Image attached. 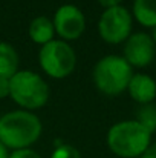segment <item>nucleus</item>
Instances as JSON below:
<instances>
[{"label":"nucleus","mask_w":156,"mask_h":158,"mask_svg":"<svg viewBox=\"0 0 156 158\" xmlns=\"http://www.w3.org/2000/svg\"><path fill=\"white\" fill-rule=\"evenodd\" d=\"M40 118L25 109L9 110L0 117V141L12 151L31 148L42 135Z\"/></svg>","instance_id":"f257e3e1"},{"label":"nucleus","mask_w":156,"mask_h":158,"mask_svg":"<svg viewBox=\"0 0 156 158\" xmlns=\"http://www.w3.org/2000/svg\"><path fill=\"white\" fill-rule=\"evenodd\" d=\"M107 148L121 158L141 157L152 144V134L136 120L115 123L107 132Z\"/></svg>","instance_id":"f03ea898"},{"label":"nucleus","mask_w":156,"mask_h":158,"mask_svg":"<svg viewBox=\"0 0 156 158\" xmlns=\"http://www.w3.org/2000/svg\"><path fill=\"white\" fill-rule=\"evenodd\" d=\"M133 77V68L119 55H106L94 66L92 78L100 92L106 95H119L127 91Z\"/></svg>","instance_id":"7ed1b4c3"},{"label":"nucleus","mask_w":156,"mask_h":158,"mask_svg":"<svg viewBox=\"0 0 156 158\" xmlns=\"http://www.w3.org/2000/svg\"><path fill=\"white\" fill-rule=\"evenodd\" d=\"M9 97L25 110L40 109L49 100V86L34 71H18L9 78Z\"/></svg>","instance_id":"20e7f679"},{"label":"nucleus","mask_w":156,"mask_h":158,"mask_svg":"<svg viewBox=\"0 0 156 158\" xmlns=\"http://www.w3.org/2000/svg\"><path fill=\"white\" fill-rule=\"evenodd\" d=\"M38 63L46 75L52 78H66L70 75L77 64L74 48L64 40H51L43 45L38 52Z\"/></svg>","instance_id":"39448f33"},{"label":"nucleus","mask_w":156,"mask_h":158,"mask_svg":"<svg viewBox=\"0 0 156 158\" xmlns=\"http://www.w3.org/2000/svg\"><path fill=\"white\" fill-rule=\"evenodd\" d=\"M133 15L124 6L104 9L98 22V32L106 43L119 45L130 37Z\"/></svg>","instance_id":"423d86ee"},{"label":"nucleus","mask_w":156,"mask_h":158,"mask_svg":"<svg viewBox=\"0 0 156 158\" xmlns=\"http://www.w3.org/2000/svg\"><path fill=\"white\" fill-rule=\"evenodd\" d=\"M55 32L66 40H77L86 29V17L80 8L75 5H63L54 14Z\"/></svg>","instance_id":"0eeeda50"},{"label":"nucleus","mask_w":156,"mask_h":158,"mask_svg":"<svg viewBox=\"0 0 156 158\" xmlns=\"http://www.w3.org/2000/svg\"><path fill=\"white\" fill-rule=\"evenodd\" d=\"M156 55V45L152 35L135 32L124 42V58L132 68L149 66Z\"/></svg>","instance_id":"6e6552de"},{"label":"nucleus","mask_w":156,"mask_h":158,"mask_svg":"<svg viewBox=\"0 0 156 158\" xmlns=\"http://www.w3.org/2000/svg\"><path fill=\"white\" fill-rule=\"evenodd\" d=\"M129 95L139 105H150L156 98V81L147 74H133L129 86Z\"/></svg>","instance_id":"1a4fd4ad"},{"label":"nucleus","mask_w":156,"mask_h":158,"mask_svg":"<svg viewBox=\"0 0 156 158\" xmlns=\"http://www.w3.org/2000/svg\"><path fill=\"white\" fill-rule=\"evenodd\" d=\"M54 34H55V28L54 23L49 17L46 15H38L35 17L31 25H29V37L34 43L37 45H46L51 40H54Z\"/></svg>","instance_id":"9d476101"},{"label":"nucleus","mask_w":156,"mask_h":158,"mask_svg":"<svg viewBox=\"0 0 156 158\" xmlns=\"http://www.w3.org/2000/svg\"><path fill=\"white\" fill-rule=\"evenodd\" d=\"M18 72V54L12 45L0 42V77L11 78Z\"/></svg>","instance_id":"9b49d317"},{"label":"nucleus","mask_w":156,"mask_h":158,"mask_svg":"<svg viewBox=\"0 0 156 158\" xmlns=\"http://www.w3.org/2000/svg\"><path fill=\"white\" fill-rule=\"evenodd\" d=\"M133 17L147 28L156 26V0H133Z\"/></svg>","instance_id":"f8f14e48"},{"label":"nucleus","mask_w":156,"mask_h":158,"mask_svg":"<svg viewBox=\"0 0 156 158\" xmlns=\"http://www.w3.org/2000/svg\"><path fill=\"white\" fill-rule=\"evenodd\" d=\"M142 127H146L150 134L156 132V105H142L136 110L135 118Z\"/></svg>","instance_id":"ddd939ff"},{"label":"nucleus","mask_w":156,"mask_h":158,"mask_svg":"<svg viewBox=\"0 0 156 158\" xmlns=\"http://www.w3.org/2000/svg\"><path fill=\"white\" fill-rule=\"evenodd\" d=\"M51 158H81V155L78 149L70 144H58L52 152Z\"/></svg>","instance_id":"4468645a"},{"label":"nucleus","mask_w":156,"mask_h":158,"mask_svg":"<svg viewBox=\"0 0 156 158\" xmlns=\"http://www.w3.org/2000/svg\"><path fill=\"white\" fill-rule=\"evenodd\" d=\"M8 158H42V155L38 152H35L34 149L31 148H26V149H18V151H12L9 154Z\"/></svg>","instance_id":"2eb2a0df"},{"label":"nucleus","mask_w":156,"mask_h":158,"mask_svg":"<svg viewBox=\"0 0 156 158\" xmlns=\"http://www.w3.org/2000/svg\"><path fill=\"white\" fill-rule=\"evenodd\" d=\"M9 97V80L0 77V98Z\"/></svg>","instance_id":"dca6fc26"},{"label":"nucleus","mask_w":156,"mask_h":158,"mask_svg":"<svg viewBox=\"0 0 156 158\" xmlns=\"http://www.w3.org/2000/svg\"><path fill=\"white\" fill-rule=\"evenodd\" d=\"M121 2L122 0H98V3L104 6L106 9H109V8H115V6H121Z\"/></svg>","instance_id":"f3484780"},{"label":"nucleus","mask_w":156,"mask_h":158,"mask_svg":"<svg viewBox=\"0 0 156 158\" xmlns=\"http://www.w3.org/2000/svg\"><path fill=\"white\" fill-rule=\"evenodd\" d=\"M139 158H156V143L155 144H150V148H149Z\"/></svg>","instance_id":"a211bd4d"},{"label":"nucleus","mask_w":156,"mask_h":158,"mask_svg":"<svg viewBox=\"0 0 156 158\" xmlns=\"http://www.w3.org/2000/svg\"><path fill=\"white\" fill-rule=\"evenodd\" d=\"M9 157V154H8V148L0 141V158H8Z\"/></svg>","instance_id":"6ab92c4d"},{"label":"nucleus","mask_w":156,"mask_h":158,"mask_svg":"<svg viewBox=\"0 0 156 158\" xmlns=\"http://www.w3.org/2000/svg\"><path fill=\"white\" fill-rule=\"evenodd\" d=\"M152 39H153V42H155V45H156V26L152 28Z\"/></svg>","instance_id":"aec40b11"}]
</instances>
